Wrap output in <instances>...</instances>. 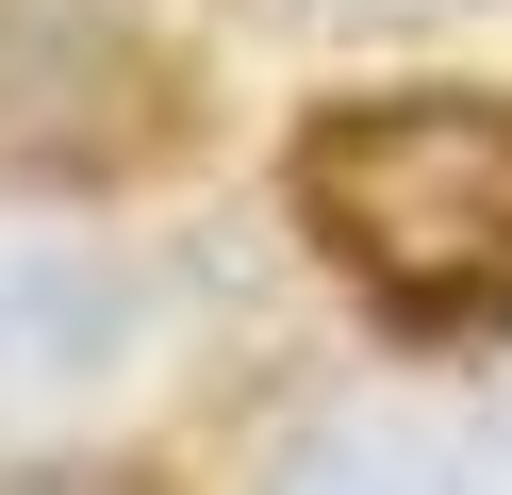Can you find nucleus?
<instances>
[{
    "mask_svg": "<svg viewBox=\"0 0 512 495\" xmlns=\"http://www.w3.org/2000/svg\"><path fill=\"white\" fill-rule=\"evenodd\" d=\"M83 83H166L100 0H17L0 17V149L17 165H67V182H116V116H83Z\"/></svg>",
    "mask_w": 512,
    "mask_h": 495,
    "instance_id": "2",
    "label": "nucleus"
},
{
    "mask_svg": "<svg viewBox=\"0 0 512 495\" xmlns=\"http://www.w3.org/2000/svg\"><path fill=\"white\" fill-rule=\"evenodd\" d=\"M133 363V281L100 248H0V413H67Z\"/></svg>",
    "mask_w": 512,
    "mask_h": 495,
    "instance_id": "3",
    "label": "nucleus"
},
{
    "mask_svg": "<svg viewBox=\"0 0 512 495\" xmlns=\"http://www.w3.org/2000/svg\"><path fill=\"white\" fill-rule=\"evenodd\" d=\"M265 495H463V462L413 446V429H314V446L281 462Z\"/></svg>",
    "mask_w": 512,
    "mask_h": 495,
    "instance_id": "4",
    "label": "nucleus"
},
{
    "mask_svg": "<svg viewBox=\"0 0 512 495\" xmlns=\"http://www.w3.org/2000/svg\"><path fill=\"white\" fill-rule=\"evenodd\" d=\"M0 495H149V479H116V462H0Z\"/></svg>",
    "mask_w": 512,
    "mask_h": 495,
    "instance_id": "6",
    "label": "nucleus"
},
{
    "mask_svg": "<svg viewBox=\"0 0 512 495\" xmlns=\"http://www.w3.org/2000/svg\"><path fill=\"white\" fill-rule=\"evenodd\" d=\"M298 215L380 330H430V347L512 330V99H331L298 132Z\"/></svg>",
    "mask_w": 512,
    "mask_h": 495,
    "instance_id": "1",
    "label": "nucleus"
},
{
    "mask_svg": "<svg viewBox=\"0 0 512 495\" xmlns=\"http://www.w3.org/2000/svg\"><path fill=\"white\" fill-rule=\"evenodd\" d=\"M265 33H430V17H463V0H248Z\"/></svg>",
    "mask_w": 512,
    "mask_h": 495,
    "instance_id": "5",
    "label": "nucleus"
}]
</instances>
